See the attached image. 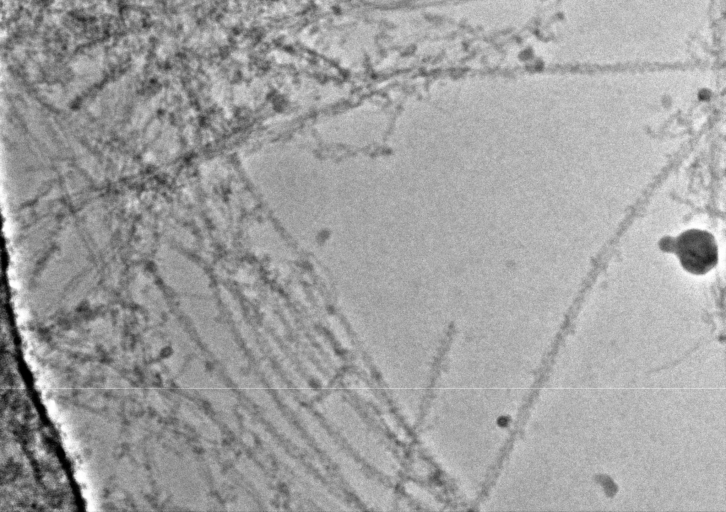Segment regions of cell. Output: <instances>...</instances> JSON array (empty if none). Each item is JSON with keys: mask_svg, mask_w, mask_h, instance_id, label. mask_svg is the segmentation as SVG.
<instances>
[{"mask_svg": "<svg viewBox=\"0 0 726 512\" xmlns=\"http://www.w3.org/2000/svg\"><path fill=\"white\" fill-rule=\"evenodd\" d=\"M671 240L672 249L685 270L693 274H705L716 265L718 247L710 232L689 229Z\"/></svg>", "mask_w": 726, "mask_h": 512, "instance_id": "obj_1", "label": "cell"}]
</instances>
